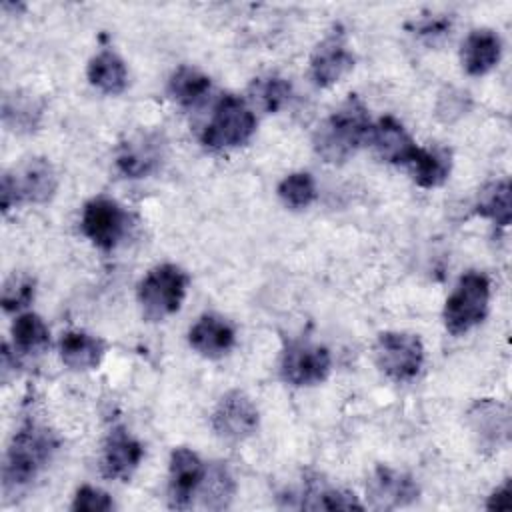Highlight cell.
Masks as SVG:
<instances>
[{"label": "cell", "instance_id": "obj_1", "mask_svg": "<svg viewBox=\"0 0 512 512\" xmlns=\"http://www.w3.org/2000/svg\"><path fill=\"white\" fill-rule=\"evenodd\" d=\"M370 128L368 108L356 94H350L326 120L318 124L312 144L324 162L340 164L368 140Z\"/></svg>", "mask_w": 512, "mask_h": 512}, {"label": "cell", "instance_id": "obj_2", "mask_svg": "<svg viewBox=\"0 0 512 512\" xmlns=\"http://www.w3.org/2000/svg\"><path fill=\"white\" fill-rule=\"evenodd\" d=\"M58 446L60 442L52 430L32 422L22 426L12 436V442L4 458V468H2L4 492H12L28 486L46 468V464L50 462Z\"/></svg>", "mask_w": 512, "mask_h": 512}, {"label": "cell", "instance_id": "obj_3", "mask_svg": "<svg viewBox=\"0 0 512 512\" xmlns=\"http://www.w3.org/2000/svg\"><path fill=\"white\" fill-rule=\"evenodd\" d=\"M58 188V176L54 166L46 158H30L12 172L2 174L0 202L6 214L20 202H48Z\"/></svg>", "mask_w": 512, "mask_h": 512}, {"label": "cell", "instance_id": "obj_4", "mask_svg": "<svg viewBox=\"0 0 512 512\" xmlns=\"http://www.w3.org/2000/svg\"><path fill=\"white\" fill-rule=\"evenodd\" d=\"M490 280L486 274L470 270L460 280L444 306V324L458 336L480 324L488 314Z\"/></svg>", "mask_w": 512, "mask_h": 512}, {"label": "cell", "instance_id": "obj_5", "mask_svg": "<svg viewBox=\"0 0 512 512\" xmlns=\"http://www.w3.org/2000/svg\"><path fill=\"white\" fill-rule=\"evenodd\" d=\"M188 274L176 264L152 268L138 284V302L148 320H162L182 306Z\"/></svg>", "mask_w": 512, "mask_h": 512}, {"label": "cell", "instance_id": "obj_6", "mask_svg": "<svg viewBox=\"0 0 512 512\" xmlns=\"http://www.w3.org/2000/svg\"><path fill=\"white\" fill-rule=\"evenodd\" d=\"M256 130V116L244 100L226 94L214 108L212 120L202 132V144L212 150H224L246 144Z\"/></svg>", "mask_w": 512, "mask_h": 512}, {"label": "cell", "instance_id": "obj_7", "mask_svg": "<svg viewBox=\"0 0 512 512\" xmlns=\"http://www.w3.org/2000/svg\"><path fill=\"white\" fill-rule=\"evenodd\" d=\"M374 360L390 380H412L424 362V346L416 334L382 332L374 344Z\"/></svg>", "mask_w": 512, "mask_h": 512}, {"label": "cell", "instance_id": "obj_8", "mask_svg": "<svg viewBox=\"0 0 512 512\" xmlns=\"http://www.w3.org/2000/svg\"><path fill=\"white\" fill-rule=\"evenodd\" d=\"M126 224L128 216L124 208L116 200L106 196L92 198L82 210L80 228L84 236L102 250H110L120 242L126 232Z\"/></svg>", "mask_w": 512, "mask_h": 512}, {"label": "cell", "instance_id": "obj_9", "mask_svg": "<svg viewBox=\"0 0 512 512\" xmlns=\"http://www.w3.org/2000/svg\"><path fill=\"white\" fill-rule=\"evenodd\" d=\"M332 366L330 352L324 346L294 342L280 360V374L292 386H312L326 380Z\"/></svg>", "mask_w": 512, "mask_h": 512}, {"label": "cell", "instance_id": "obj_10", "mask_svg": "<svg viewBox=\"0 0 512 512\" xmlns=\"http://www.w3.org/2000/svg\"><path fill=\"white\" fill-rule=\"evenodd\" d=\"M214 432L228 442H240L258 428V410L240 390L226 392L212 412Z\"/></svg>", "mask_w": 512, "mask_h": 512}, {"label": "cell", "instance_id": "obj_11", "mask_svg": "<svg viewBox=\"0 0 512 512\" xmlns=\"http://www.w3.org/2000/svg\"><path fill=\"white\" fill-rule=\"evenodd\" d=\"M206 476V466L190 448H176L170 454L168 470V504L170 508H188L192 496L200 490Z\"/></svg>", "mask_w": 512, "mask_h": 512}, {"label": "cell", "instance_id": "obj_12", "mask_svg": "<svg viewBox=\"0 0 512 512\" xmlns=\"http://www.w3.org/2000/svg\"><path fill=\"white\" fill-rule=\"evenodd\" d=\"M366 494L372 508L392 510V508L408 506L410 502H414L420 490L414 478L408 476L406 472H400L388 466H378L368 480Z\"/></svg>", "mask_w": 512, "mask_h": 512}, {"label": "cell", "instance_id": "obj_13", "mask_svg": "<svg viewBox=\"0 0 512 512\" xmlns=\"http://www.w3.org/2000/svg\"><path fill=\"white\" fill-rule=\"evenodd\" d=\"M162 156V136L156 132H138L120 144L116 166L128 178H144L160 166Z\"/></svg>", "mask_w": 512, "mask_h": 512}, {"label": "cell", "instance_id": "obj_14", "mask_svg": "<svg viewBox=\"0 0 512 512\" xmlns=\"http://www.w3.org/2000/svg\"><path fill=\"white\" fill-rule=\"evenodd\" d=\"M354 66L342 30L328 34L310 56V78L316 86H332Z\"/></svg>", "mask_w": 512, "mask_h": 512}, {"label": "cell", "instance_id": "obj_15", "mask_svg": "<svg viewBox=\"0 0 512 512\" xmlns=\"http://www.w3.org/2000/svg\"><path fill=\"white\" fill-rule=\"evenodd\" d=\"M142 456V444L132 438L126 428L114 426L104 440L100 470L110 480H128L138 468Z\"/></svg>", "mask_w": 512, "mask_h": 512}, {"label": "cell", "instance_id": "obj_16", "mask_svg": "<svg viewBox=\"0 0 512 512\" xmlns=\"http://www.w3.org/2000/svg\"><path fill=\"white\" fill-rule=\"evenodd\" d=\"M468 422L482 448L498 450L510 438V414L494 400H478L468 410Z\"/></svg>", "mask_w": 512, "mask_h": 512}, {"label": "cell", "instance_id": "obj_17", "mask_svg": "<svg viewBox=\"0 0 512 512\" xmlns=\"http://www.w3.org/2000/svg\"><path fill=\"white\" fill-rule=\"evenodd\" d=\"M368 142L372 144L374 152L390 164H408V160L412 158V154L416 152V144L412 142V138L408 136V132L404 130V126L392 118V116H384L380 118L368 134Z\"/></svg>", "mask_w": 512, "mask_h": 512}, {"label": "cell", "instance_id": "obj_18", "mask_svg": "<svg viewBox=\"0 0 512 512\" xmlns=\"http://www.w3.org/2000/svg\"><path fill=\"white\" fill-rule=\"evenodd\" d=\"M190 346L206 358H222L236 342V332L228 320L216 314H204L188 332Z\"/></svg>", "mask_w": 512, "mask_h": 512}, {"label": "cell", "instance_id": "obj_19", "mask_svg": "<svg viewBox=\"0 0 512 512\" xmlns=\"http://www.w3.org/2000/svg\"><path fill=\"white\" fill-rule=\"evenodd\" d=\"M500 54L502 42L494 30H472L462 44V66L470 76H482L498 64Z\"/></svg>", "mask_w": 512, "mask_h": 512}, {"label": "cell", "instance_id": "obj_20", "mask_svg": "<svg viewBox=\"0 0 512 512\" xmlns=\"http://www.w3.org/2000/svg\"><path fill=\"white\" fill-rule=\"evenodd\" d=\"M106 344L86 332H66L60 340V358L72 370H92L100 364Z\"/></svg>", "mask_w": 512, "mask_h": 512}, {"label": "cell", "instance_id": "obj_21", "mask_svg": "<svg viewBox=\"0 0 512 512\" xmlns=\"http://www.w3.org/2000/svg\"><path fill=\"white\" fill-rule=\"evenodd\" d=\"M406 166L418 186L436 188L450 174V152L444 148H416Z\"/></svg>", "mask_w": 512, "mask_h": 512}, {"label": "cell", "instance_id": "obj_22", "mask_svg": "<svg viewBox=\"0 0 512 512\" xmlns=\"http://www.w3.org/2000/svg\"><path fill=\"white\" fill-rule=\"evenodd\" d=\"M42 118V102L22 90L4 94L2 98V120L14 132H32Z\"/></svg>", "mask_w": 512, "mask_h": 512}, {"label": "cell", "instance_id": "obj_23", "mask_svg": "<svg viewBox=\"0 0 512 512\" xmlns=\"http://www.w3.org/2000/svg\"><path fill=\"white\" fill-rule=\"evenodd\" d=\"M88 80L104 94H120L128 84V70L116 52L102 50L88 64Z\"/></svg>", "mask_w": 512, "mask_h": 512}, {"label": "cell", "instance_id": "obj_24", "mask_svg": "<svg viewBox=\"0 0 512 512\" xmlns=\"http://www.w3.org/2000/svg\"><path fill=\"white\" fill-rule=\"evenodd\" d=\"M210 90V78L192 66H180L168 80L170 96L182 106H196Z\"/></svg>", "mask_w": 512, "mask_h": 512}, {"label": "cell", "instance_id": "obj_25", "mask_svg": "<svg viewBox=\"0 0 512 512\" xmlns=\"http://www.w3.org/2000/svg\"><path fill=\"white\" fill-rule=\"evenodd\" d=\"M12 340H14V352L22 356L40 354L42 350H46L50 342V332L38 314L26 312V314H20L12 324Z\"/></svg>", "mask_w": 512, "mask_h": 512}, {"label": "cell", "instance_id": "obj_26", "mask_svg": "<svg viewBox=\"0 0 512 512\" xmlns=\"http://www.w3.org/2000/svg\"><path fill=\"white\" fill-rule=\"evenodd\" d=\"M476 212L484 218H490L498 226L510 224V182L496 180L486 184L476 200Z\"/></svg>", "mask_w": 512, "mask_h": 512}, {"label": "cell", "instance_id": "obj_27", "mask_svg": "<svg viewBox=\"0 0 512 512\" xmlns=\"http://www.w3.org/2000/svg\"><path fill=\"white\" fill-rule=\"evenodd\" d=\"M302 508L306 510H362L364 506L352 492L330 488V486H310L302 496Z\"/></svg>", "mask_w": 512, "mask_h": 512}, {"label": "cell", "instance_id": "obj_28", "mask_svg": "<svg viewBox=\"0 0 512 512\" xmlns=\"http://www.w3.org/2000/svg\"><path fill=\"white\" fill-rule=\"evenodd\" d=\"M290 82L280 76L256 78L250 86V96L264 112H278L290 98Z\"/></svg>", "mask_w": 512, "mask_h": 512}, {"label": "cell", "instance_id": "obj_29", "mask_svg": "<svg viewBox=\"0 0 512 512\" xmlns=\"http://www.w3.org/2000/svg\"><path fill=\"white\" fill-rule=\"evenodd\" d=\"M278 196L288 208H306L316 200L314 178L308 172H292L278 184Z\"/></svg>", "mask_w": 512, "mask_h": 512}, {"label": "cell", "instance_id": "obj_30", "mask_svg": "<svg viewBox=\"0 0 512 512\" xmlns=\"http://www.w3.org/2000/svg\"><path fill=\"white\" fill-rule=\"evenodd\" d=\"M200 488H204V504L214 510L226 508L234 494V482L226 472V468H220V466L214 468L212 474L206 470V476Z\"/></svg>", "mask_w": 512, "mask_h": 512}, {"label": "cell", "instance_id": "obj_31", "mask_svg": "<svg viewBox=\"0 0 512 512\" xmlns=\"http://www.w3.org/2000/svg\"><path fill=\"white\" fill-rule=\"evenodd\" d=\"M34 298V280L26 274H14L2 288V306L6 312H16Z\"/></svg>", "mask_w": 512, "mask_h": 512}, {"label": "cell", "instance_id": "obj_32", "mask_svg": "<svg viewBox=\"0 0 512 512\" xmlns=\"http://www.w3.org/2000/svg\"><path fill=\"white\" fill-rule=\"evenodd\" d=\"M114 508L112 498L94 486H82L76 490L72 510L74 512H108Z\"/></svg>", "mask_w": 512, "mask_h": 512}, {"label": "cell", "instance_id": "obj_33", "mask_svg": "<svg viewBox=\"0 0 512 512\" xmlns=\"http://www.w3.org/2000/svg\"><path fill=\"white\" fill-rule=\"evenodd\" d=\"M450 30V20L444 18V16H428L424 20H420L416 24V32L422 36V38H428V40H436V38H444Z\"/></svg>", "mask_w": 512, "mask_h": 512}, {"label": "cell", "instance_id": "obj_34", "mask_svg": "<svg viewBox=\"0 0 512 512\" xmlns=\"http://www.w3.org/2000/svg\"><path fill=\"white\" fill-rule=\"evenodd\" d=\"M510 506V482H504L500 488H496L488 502H486V508L488 510H506Z\"/></svg>", "mask_w": 512, "mask_h": 512}]
</instances>
